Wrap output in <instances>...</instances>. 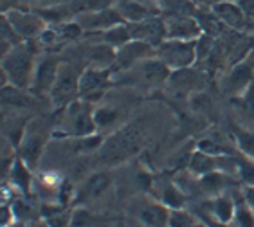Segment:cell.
<instances>
[{
  "mask_svg": "<svg viewBox=\"0 0 254 227\" xmlns=\"http://www.w3.org/2000/svg\"><path fill=\"white\" fill-rule=\"evenodd\" d=\"M216 38L209 35H202L200 38L196 40V61H205L209 59L213 55V49H215Z\"/></svg>",
  "mask_w": 254,
  "mask_h": 227,
  "instance_id": "33",
  "label": "cell"
},
{
  "mask_svg": "<svg viewBox=\"0 0 254 227\" xmlns=\"http://www.w3.org/2000/svg\"><path fill=\"white\" fill-rule=\"evenodd\" d=\"M114 7L119 11V15L125 18L127 24H130V22H141V20L159 15L157 7H150V5L141 2V0H119Z\"/></svg>",
  "mask_w": 254,
  "mask_h": 227,
  "instance_id": "21",
  "label": "cell"
},
{
  "mask_svg": "<svg viewBox=\"0 0 254 227\" xmlns=\"http://www.w3.org/2000/svg\"><path fill=\"white\" fill-rule=\"evenodd\" d=\"M233 105L236 107V110H240V114L247 117L249 121H254V83L249 87V90L240 98H233Z\"/></svg>",
  "mask_w": 254,
  "mask_h": 227,
  "instance_id": "31",
  "label": "cell"
},
{
  "mask_svg": "<svg viewBox=\"0 0 254 227\" xmlns=\"http://www.w3.org/2000/svg\"><path fill=\"white\" fill-rule=\"evenodd\" d=\"M45 137L40 133V130L25 128V133L20 141V159L24 161L29 168H34L44 153Z\"/></svg>",
  "mask_w": 254,
  "mask_h": 227,
  "instance_id": "18",
  "label": "cell"
},
{
  "mask_svg": "<svg viewBox=\"0 0 254 227\" xmlns=\"http://www.w3.org/2000/svg\"><path fill=\"white\" fill-rule=\"evenodd\" d=\"M118 110L112 109V107H98L96 112H94V119H96V126L98 130L108 128L112 126L116 121H118Z\"/></svg>",
  "mask_w": 254,
  "mask_h": 227,
  "instance_id": "32",
  "label": "cell"
},
{
  "mask_svg": "<svg viewBox=\"0 0 254 227\" xmlns=\"http://www.w3.org/2000/svg\"><path fill=\"white\" fill-rule=\"evenodd\" d=\"M76 22L81 25L83 31H101V33L112 29V27H116L119 24H127L116 7L87 11V13H81V15L76 16Z\"/></svg>",
  "mask_w": 254,
  "mask_h": 227,
  "instance_id": "12",
  "label": "cell"
},
{
  "mask_svg": "<svg viewBox=\"0 0 254 227\" xmlns=\"http://www.w3.org/2000/svg\"><path fill=\"white\" fill-rule=\"evenodd\" d=\"M9 182H11L13 188H16L20 193H24V195H27L29 189L33 188V175H31V168L20 157H16L15 163L11 164Z\"/></svg>",
  "mask_w": 254,
  "mask_h": 227,
  "instance_id": "22",
  "label": "cell"
},
{
  "mask_svg": "<svg viewBox=\"0 0 254 227\" xmlns=\"http://www.w3.org/2000/svg\"><path fill=\"white\" fill-rule=\"evenodd\" d=\"M42 218L47 227H72V211L65 206L45 204L42 209Z\"/></svg>",
  "mask_w": 254,
  "mask_h": 227,
  "instance_id": "23",
  "label": "cell"
},
{
  "mask_svg": "<svg viewBox=\"0 0 254 227\" xmlns=\"http://www.w3.org/2000/svg\"><path fill=\"white\" fill-rule=\"evenodd\" d=\"M200 220L205 224L207 227H233L231 224H222V222H216V220H213L211 217H205V215H202Z\"/></svg>",
  "mask_w": 254,
  "mask_h": 227,
  "instance_id": "36",
  "label": "cell"
},
{
  "mask_svg": "<svg viewBox=\"0 0 254 227\" xmlns=\"http://www.w3.org/2000/svg\"><path fill=\"white\" fill-rule=\"evenodd\" d=\"M196 150L209 153V155H235L233 148L227 146V143H225L218 133L202 137L200 141H198V144H196Z\"/></svg>",
  "mask_w": 254,
  "mask_h": 227,
  "instance_id": "25",
  "label": "cell"
},
{
  "mask_svg": "<svg viewBox=\"0 0 254 227\" xmlns=\"http://www.w3.org/2000/svg\"><path fill=\"white\" fill-rule=\"evenodd\" d=\"M128 31H130L132 40L146 42L153 47H159L166 40V22L159 15L150 16V18L141 20V22H130Z\"/></svg>",
  "mask_w": 254,
  "mask_h": 227,
  "instance_id": "11",
  "label": "cell"
},
{
  "mask_svg": "<svg viewBox=\"0 0 254 227\" xmlns=\"http://www.w3.org/2000/svg\"><path fill=\"white\" fill-rule=\"evenodd\" d=\"M112 69H101V67L88 65L81 72V79H79V98L88 103L101 99L108 85H112Z\"/></svg>",
  "mask_w": 254,
  "mask_h": 227,
  "instance_id": "7",
  "label": "cell"
},
{
  "mask_svg": "<svg viewBox=\"0 0 254 227\" xmlns=\"http://www.w3.org/2000/svg\"><path fill=\"white\" fill-rule=\"evenodd\" d=\"M4 16L11 24V27L16 31V35L24 42L40 38L42 33L47 29L45 20L36 15V13H29V11L22 9H9L4 11Z\"/></svg>",
  "mask_w": 254,
  "mask_h": 227,
  "instance_id": "9",
  "label": "cell"
},
{
  "mask_svg": "<svg viewBox=\"0 0 254 227\" xmlns=\"http://www.w3.org/2000/svg\"><path fill=\"white\" fill-rule=\"evenodd\" d=\"M153 56H157V47L146 44V42L130 40L127 45H123L121 49L116 51V59H114L112 70L114 72L130 70L137 63H141L142 59L153 58Z\"/></svg>",
  "mask_w": 254,
  "mask_h": 227,
  "instance_id": "8",
  "label": "cell"
},
{
  "mask_svg": "<svg viewBox=\"0 0 254 227\" xmlns=\"http://www.w3.org/2000/svg\"><path fill=\"white\" fill-rule=\"evenodd\" d=\"M211 13L231 31H242L247 24V15L236 0H222L209 7Z\"/></svg>",
  "mask_w": 254,
  "mask_h": 227,
  "instance_id": "15",
  "label": "cell"
},
{
  "mask_svg": "<svg viewBox=\"0 0 254 227\" xmlns=\"http://www.w3.org/2000/svg\"><path fill=\"white\" fill-rule=\"evenodd\" d=\"M166 22V38L170 40H198L204 31L196 16L191 15H170Z\"/></svg>",
  "mask_w": 254,
  "mask_h": 227,
  "instance_id": "13",
  "label": "cell"
},
{
  "mask_svg": "<svg viewBox=\"0 0 254 227\" xmlns=\"http://www.w3.org/2000/svg\"><path fill=\"white\" fill-rule=\"evenodd\" d=\"M142 144H144L142 130L137 126H125L103 143L99 155H101L103 163L118 164L139 152L142 148Z\"/></svg>",
  "mask_w": 254,
  "mask_h": 227,
  "instance_id": "2",
  "label": "cell"
},
{
  "mask_svg": "<svg viewBox=\"0 0 254 227\" xmlns=\"http://www.w3.org/2000/svg\"><path fill=\"white\" fill-rule=\"evenodd\" d=\"M231 226L233 227H254V213H253V209L247 206L244 197L236 198V211H235V218H233Z\"/></svg>",
  "mask_w": 254,
  "mask_h": 227,
  "instance_id": "29",
  "label": "cell"
},
{
  "mask_svg": "<svg viewBox=\"0 0 254 227\" xmlns=\"http://www.w3.org/2000/svg\"><path fill=\"white\" fill-rule=\"evenodd\" d=\"M29 90L18 89V87H13V85L2 87V101H4L5 107L7 105H11V107H25V105H29Z\"/></svg>",
  "mask_w": 254,
  "mask_h": 227,
  "instance_id": "28",
  "label": "cell"
},
{
  "mask_svg": "<svg viewBox=\"0 0 254 227\" xmlns=\"http://www.w3.org/2000/svg\"><path fill=\"white\" fill-rule=\"evenodd\" d=\"M130 40H132V36H130V31H128V24H119L103 33V44L110 45L116 51L121 49L123 45H127Z\"/></svg>",
  "mask_w": 254,
  "mask_h": 227,
  "instance_id": "26",
  "label": "cell"
},
{
  "mask_svg": "<svg viewBox=\"0 0 254 227\" xmlns=\"http://www.w3.org/2000/svg\"><path fill=\"white\" fill-rule=\"evenodd\" d=\"M235 211H236V198L231 197L229 193H224V195L209 198V200L204 204L202 215L211 217L213 220H216V222L231 224L233 218H235Z\"/></svg>",
  "mask_w": 254,
  "mask_h": 227,
  "instance_id": "17",
  "label": "cell"
},
{
  "mask_svg": "<svg viewBox=\"0 0 254 227\" xmlns=\"http://www.w3.org/2000/svg\"><path fill=\"white\" fill-rule=\"evenodd\" d=\"M112 186V177L107 171L94 173L81 184V188L76 189V202L83 200H96Z\"/></svg>",
  "mask_w": 254,
  "mask_h": 227,
  "instance_id": "20",
  "label": "cell"
},
{
  "mask_svg": "<svg viewBox=\"0 0 254 227\" xmlns=\"http://www.w3.org/2000/svg\"><path fill=\"white\" fill-rule=\"evenodd\" d=\"M170 211L161 200H142L141 204H137L133 209L137 222L144 227H168V220H170Z\"/></svg>",
  "mask_w": 254,
  "mask_h": 227,
  "instance_id": "14",
  "label": "cell"
},
{
  "mask_svg": "<svg viewBox=\"0 0 254 227\" xmlns=\"http://www.w3.org/2000/svg\"><path fill=\"white\" fill-rule=\"evenodd\" d=\"M253 83H254V51H251L249 55L245 56L244 59H240L238 63L231 65L227 74L222 78L220 87H222V92L233 99L244 96Z\"/></svg>",
  "mask_w": 254,
  "mask_h": 227,
  "instance_id": "6",
  "label": "cell"
},
{
  "mask_svg": "<svg viewBox=\"0 0 254 227\" xmlns=\"http://www.w3.org/2000/svg\"><path fill=\"white\" fill-rule=\"evenodd\" d=\"M235 146L245 159H249L254 163V130L244 128V130H236L235 135Z\"/></svg>",
  "mask_w": 254,
  "mask_h": 227,
  "instance_id": "27",
  "label": "cell"
},
{
  "mask_svg": "<svg viewBox=\"0 0 254 227\" xmlns=\"http://www.w3.org/2000/svg\"><path fill=\"white\" fill-rule=\"evenodd\" d=\"M242 197H244L247 206H249L254 213V186H244V189H242Z\"/></svg>",
  "mask_w": 254,
  "mask_h": 227,
  "instance_id": "35",
  "label": "cell"
},
{
  "mask_svg": "<svg viewBox=\"0 0 254 227\" xmlns=\"http://www.w3.org/2000/svg\"><path fill=\"white\" fill-rule=\"evenodd\" d=\"M72 227H92V215L83 208L72 211Z\"/></svg>",
  "mask_w": 254,
  "mask_h": 227,
  "instance_id": "34",
  "label": "cell"
},
{
  "mask_svg": "<svg viewBox=\"0 0 254 227\" xmlns=\"http://www.w3.org/2000/svg\"><path fill=\"white\" fill-rule=\"evenodd\" d=\"M79 79H81V72H78V69L74 65L62 61L56 83H54L53 90H51L49 94L53 107L65 109L72 101L79 99Z\"/></svg>",
  "mask_w": 254,
  "mask_h": 227,
  "instance_id": "5",
  "label": "cell"
},
{
  "mask_svg": "<svg viewBox=\"0 0 254 227\" xmlns=\"http://www.w3.org/2000/svg\"><path fill=\"white\" fill-rule=\"evenodd\" d=\"M195 227H207V226H205V224L204 222H202V220H198V224H196V226Z\"/></svg>",
  "mask_w": 254,
  "mask_h": 227,
  "instance_id": "38",
  "label": "cell"
},
{
  "mask_svg": "<svg viewBox=\"0 0 254 227\" xmlns=\"http://www.w3.org/2000/svg\"><path fill=\"white\" fill-rule=\"evenodd\" d=\"M33 40L22 42L2 56V87L13 85L18 89L29 90L36 69V49L31 45Z\"/></svg>",
  "mask_w": 254,
  "mask_h": 227,
  "instance_id": "1",
  "label": "cell"
},
{
  "mask_svg": "<svg viewBox=\"0 0 254 227\" xmlns=\"http://www.w3.org/2000/svg\"><path fill=\"white\" fill-rule=\"evenodd\" d=\"M168 209H182L186 208V200H188V195L182 191L175 182H170L166 184L161 191V198H159Z\"/></svg>",
  "mask_w": 254,
  "mask_h": 227,
  "instance_id": "24",
  "label": "cell"
},
{
  "mask_svg": "<svg viewBox=\"0 0 254 227\" xmlns=\"http://www.w3.org/2000/svg\"><path fill=\"white\" fill-rule=\"evenodd\" d=\"M60 65H62V61L58 58H54V56H44V58L38 59L36 69H34L33 83H31V89H29L31 94L33 96L51 94V90H53L54 83H56V78H58Z\"/></svg>",
  "mask_w": 254,
  "mask_h": 227,
  "instance_id": "10",
  "label": "cell"
},
{
  "mask_svg": "<svg viewBox=\"0 0 254 227\" xmlns=\"http://www.w3.org/2000/svg\"><path fill=\"white\" fill-rule=\"evenodd\" d=\"M157 58L170 67V70L190 69L196 63V40L166 38L157 47Z\"/></svg>",
  "mask_w": 254,
  "mask_h": 227,
  "instance_id": "4",
  "label": "cell"
},
{
  "mask_svg": "<svg viewBox=\"0 0 254 227\" xmlns=\"http://www.w3.org/2000/svg\"><path fill=\"white\" fill-rule=\"evenodd\" d=\"M94 109L92 103H88L85 99H76L72 103L65 107L64 119H62V130L60 132L72 137H90L98 132L96 119H94Z\"/></svg>",
  "mask_w": 254,
  "mask_h": 227,
  "instance_id": "3",
  "label": "cell"
},
{
  "mask_svg": "<svg viewBox=\"0 0 254 227\" xmlns=\"http://www.w3.org/2000/svg\"><path fill=\"white\" fill-rule=\"evenodd\" d=\"M171 89L179 90V92H186V94H195L202 92L205 87V74L202 70H195L193 67L182 70H173L168 79Z\"/></svg>",
  "mask_w": 254,
  "mask_h": 227,
  "instance_id": "16",
  "label": "cell"
},
{
  "mask_svg": "<svg viewBox=\"0 0 254 227\" xmlns=\"http://www.w3.org/2000/svg\"><path fill=\"white\" fill-rule=\"evenodd\" d=\"M130 72H135L137 78L146 83H164L171 76L170 67H166L157 56L142 59L141 63H137L133 69H130Z\"/></svg>",
  "mask_w": 254,
  "mask_h": 227,
  "instance_id": "19",
  "label": "cell"
},
{
  "mask_svg": "<svg viewBox=\"0 0 254 227\" xmlns=\"http://www.w3.org/2000/svg\"><path fill=\"white\" fill-rule=\"evenodd\" d=\"M240 5L244 7L245 15L254 16V0H240Z\"/></svg>",
  "mask_w": 254,
  "mask_h": 227,
  "instance_id": "37",
  "label": "cell"
},
{
  "mask_svg": "<svg viewBox=\"0 0 254 227\" xmlns=\"http://www.w3.org/2000/svg\"><path fill=\"white\" fill-rule=\"evenodd\" d=\"M200 218H196L191 211L186 208L182 209H171L170 211V220H168V227H195Z\"/></svg>",
  "mask_w": 254,
  "mask_h": 227,
  "instance_id": "30",
  "label": "cell"
}]
</instances>
